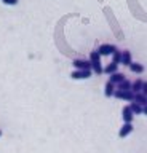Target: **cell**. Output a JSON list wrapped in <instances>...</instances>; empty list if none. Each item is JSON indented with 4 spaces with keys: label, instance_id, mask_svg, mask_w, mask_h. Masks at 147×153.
Here are the masks:
<instances>
[{
    "label": "cell",
    "instance_id": "cell-7",
    "mask_svg": "<svg viewBox=\"0 0 147 153\" xmlns=\"http://www.w3.org/2000/svg\"><path fill=\"white\" fill-rule=\"evenodd\" d=\"M133 132V123H123V126L120 128V131H118V137H126L130 136Z\"/></svg>",
    "mask_w": 147,
    "mask_h": 153
},
{
    "label": "cell",
    "instance_id": "cell-16",
    "mask_svg": "<svg viewBox=\"0 0 147 153\" xmlns=\"http://www.w3.org/2000/svg\"><path fill=\"white\" fill-rule=\"evenodd\" d=\"M131 86H133L131 81L125 80V81H122V83H118V85H117V89H122V91H131Z\"/></svg>",
    "mask_w": 147,
    "mask_h": 153
},
{
    "label": "cell",
    "instance_id": "cell-3",
    "mask_svg": "<svg viewBox=\"0 0 147 153\" xmlns=\"http://www.w3.org/2000/svg\"><path fill=\"white\" fill-rule=\"evenodd\" d=\"M72 65L75 67V70H91L93 69V64L91 61H87V59H75L72 62Z\"/></svg>",
    "mask_w": 147,
    "mask_h": 153
},
{
    "label": "cell",
    "instance_id": "cell-2",
    "mask_svg": "<svg viewBox=\"0 0 147 153\" xmlns=\"http://www.w3.org/2000/svg\"><path fill=\"white\" fill-rule=\"evenodd\" d=\"M134 94H136V93H133V91L115 89V93H113V97L122 99V100H128V102H133V100H134Z\"/></svg>",
    "mask_w": 147,
    "mask_h": 153
},
{
    "label": "cell",
    "instance_id": "cell-4",
    "mask_svg": "<svg viewBox=\"0 0 147 153\" xmlns=\"http://www.w3.org/2000/svg\"><path fill=\"white\" fill-rule=\"evenodd\" d=\"M117 50H118V48L115 45H109V43H104V45H101L98 48V51H99V54H101V56H110Z\"/></svg>",
    "mask_w": 147,
    "mask_h": 153
},
{
    "label": "cell",
    "instance_id": "cell-18",
    "mask_svg": "<svg viewBox=\"0 0 147 153\" xmlns=\"http://www.w3.org/2000/svg\"><path fill=\"white\" fill-rule=\"evenodd\" d=\"M5 5H18V0H3Z\"/></svg>",
    "mask_w": 147,
    "mask_h": 153
},
{
    "label": "cell",
    "instance_id": "cell-11",
    "mask_svg": "<svg viewBox=\"0 0 147 153\" xmlns=\"http://www.w3.org/2000/svg\"><path fill=\"white\" fill-rule=\"evenodd\" d=\"M134 102H137L139 105H142V107H146L147 105V96L142 94V93H136L134 94Z\"/></svg>",
    "mask_w": 147,
    "mask_h": 153
},
{
    "label": "cell",
    "instance_id": "cell-5",
    "mask_svg": "<svg viewBox=\"0 0 147 153\" xmlns=\"http://www.w3.org/2000/svg\"><path fill=\"white\" fill-rule=\"evenodd\" d=\"M122 118L125 123H133V118H134V113H133V110L130 105H125L122 110Z\"/></svg>",
    "mask_w": 147,
    "mask_h": 153
},
{
    "label": "cell",
    "instance_id": "cell-20",
    "mask_svg": "<svg viewBox=\"0 0 147 153\" xmlns=\"http://www.w3.org/2000/svg\"><path fill=\"white\" fill-rule=\"evenodd\" d=\"M144 115H147V105H146V107H144Z\"/></svg>",
    "mask_w": 147,
    "mask_h": 153
},
{
    "label": "cell",
    "instance_id": "cell-21",
    "mask_svg": "<svg viewBox=\"0 0 147 153\" xmlns=\"http://www.w3.org/2000/svg\"><path fill=\"white\" fill-rule=\"evenodd\" d=\"M0 136H2V129H0Z\"/></svg>",
    "mask_w": 147,
    "mask_h": 153
},
{
    "label": "cell",
    "instance_id": "cell-9",
    "mask_svg": "<svg viewBox=\"0 0 147 153\" xmlns=\"http://www.w3.org/2000/svg\"><path fill=\"white\" fill-rule=\"evenodd\" d=\"M109 80L112 81L113 85H118V83H122V81H125V75L122 74V72H115V74H112L110 76H109Z\"/></svg>",
    "mask_w": 147,
    "mask_h": 153
},
{
    "label": "cell",
    "instance_id": "cell-15",
    "mask_svg": "<svg viewBox=\"0 0 147 153\" xmlns=\"http://www.w3.org/2000/svg\"><path fill=\"white\" fill-rule=\"evenodd\" d=\"M130 70L133 72V74H142V72H144V65L137 64V62H133V64L130 65Z\"/></svg>",
    "mask_w": 147,
    "mask_h": 153
},
{
    "label": "cell",
    "instance_id": "cell-1",
    "mask_svg": "<svg viewBox=\"0 0 147 153\" xmlns=\"http://www.w3.org/2000/svg\"><path fill=\"white\" fill-rule=\"evenodd\" d=\"M90 61H91V64H93V72L94 74H98V75L104 74V67L101 65V54H99L98 50L90 53Z\"/></svg>",
    "mask_w": 147,
    "mask_h": 153
},
{
    "label": "cell",
    "instance_id": "cell-14",
    "mask_svg": "<svg viewBox=\"0 0 147 153\" xmlns=\"http://www.w3.org/2000/svg\"><path fill=\"white\" fill-rule=\"evenodd\" d=\"M130 107H131V110H133V113H134V115L144 113V107H142V105H139L137 102H134V100H133V102L130 104Z\"/></svg>",
    "mask_w": 147,
    "mask_h": 153
},
{
    "label": "cell",
    "instance_id": "cell-12",
    "mask_svg": "<svg viewBox=\"0 0 147 153\" xmlns=\"http://www.w3.org/2000/svg\"><path fill=\"white\" fill-rule=\"evenodd\" d=\"M115 72H118V64H115V62H110V64H107L104 67V74H107V75H112Z\"/></svg>",
    "mask_w": 147,
    "mask_h": 153
},
{
    "label": "cell",
    "instance_id": "cell-10",
    "mask_svg": "<svg viewBox=\"0 0 147 153\" xmlns=\"http://www.w3.org/2000/svg\"><path fill=\"white\" fill-rule=\"evenodd\" d=\"M122 53H123V56H122V64H123V65H126V67H130V65L133 64V59H131V51L125 50V51H122Z\"/></svg>",
    "mask_w": 147,
    "mask_h": 153
},
{
    "label": "cell",
    "instance_id": "cell-6",
    "mask_svg": "<svg viewBox=\"0 0 147 153\" xmlns=\"http://www.w3.org/2000/svg\"><path fill=\"white\" fill-rule=\"evenodd\" d=\"M74 80H87L91 76V70H74L72 74H70Z\"/></svg>",
    "mask_w": 147,
    "mask_h": 153
},
{
    "label": "cell",
    "instance_id": "cell-8",
    "mask_svg": "<svg viewBox=\"0 0 147 153\" xmlns=\"http://www.w3.org/2000/svg\"><path fill=\"white\" fill-rule=\"evenodd\" d=\"M115 89H117V85H113L110 80L106 83V86H104V94H106V97H112L113 93H115Z\"/></svg>",
    "mask_w": 147,
    "mask_h": 153
},
{
    "label": "cell",
    "instance_id": "cell-17",
    "mask_svg": "<svg viewBox=\"0 0 147 153\" xmlns=\"http://www.w3.org/2000/svg\"><path fill=\"white\" fill-rule=\"evenodd\" d=\"M122 56H123V53L117 50V51L112 54V62H115V64H122Z\"/></svg>",
    "mask_w": 147,
    "mask_h": 153
},
{
    "label": "cell",
    "instance_id": "cell-13",
    "mask_svg": "<svg viewBox=\"0 0 147 153\" xmlns=\"http://www.w3.org/2000/svg\"><path fill=\"white\" fill-rule=\"evenodd\" d=\"M142 85H144V81H142L141 78H137L133 81V86H131V91L133 93H141L142 91Z\"/></svg>",
    "mask_w": 147,
    "mask_h": 153
},
{
    "label": "cell",
    "instance_id": "cell-19",
    "mask_svg": "<svg viewBox=\"0 0 147 153\" xmlns=\"http://www.w3.org/2000/svg\"><path fill=\"white\" fill-rule=\"evenodd\" d=\"M141 93L147 96V81H144V85H142V91H141Z\"/></svg>",
    "mask_w": 147,
    "mask_h": 153
}]
</instances>
